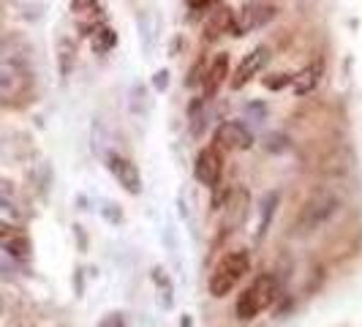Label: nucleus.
I'll return each instance as SVG.
<instances>
[{
  "instance_id": "nucleus-29",
  "label": "nucleus",
  "mask_w": 362,
  "mask_h": 327,
  "mask_svg": "<svg viewBox=\"0 0 362 327\" xmlns=\"http://www.w3.org/2000/svg\"><path fill=\"white\" fill-rule=\"evenodd\" d=\"M0 22H3V14H0Z\"/></svg>"
},
{
  "instance_id": "nucleus-2",
  "label": "nucleus",
  "mask_w": 362,
  "mask_h": 327,
  "mask_svg": "<svg viewBox=\"0 0 362 327\" xmlns=\"http://www.w3.org/2000/svg\"><path fill=\"white\" fill-rule=\"evenodd\" d=\"M278 297V278L272 272H262L245 289L237 294L235 316L240 322H251L262 311H267Z\"/></svg>"
},
{
  "instance_id": "nucleus-16",
  "label": "nucleus",
  "mask_w": 362,
  "mask_h": 327,
  "mask_svg": "<svg viewBox=\"0 0 362 327\" xmlns=\"http://www.w3.org/2000/svg\"><path fill=\"white\" fill-rule=\"evenodd\" d=\"M115 44H117V33L109 28V25H98L95 30L90 33V47L95 54H107L115 50Z\"/></svg>"
},
{
  "instance_id": "nucleus-13",
  "label": "nucleus",
  "mask_w": 362,
  "mask_h": 327,
  "mask_svg": "<svg viewBox=\"0 0 362 327\" xmlns=\"http://www.w3.org/2000/svg\"><path fill=\"white\" fill-rule=\"evenodd\" d=\"M322 74H325V63H310V66L300 69L297 74H291V91H294V96H310L319 88Z\"/></svg>"
},
{
  "instance_id": "nucleus-26",
  "label": "nucleus",
  "mask_w": 362,
  "mask_h": 327,
  "mask_svg": "<svg viewBox=\"0 0 362 327\" xmlns=\"http://www.w3.org/2000/svg\"><path fill=\"white\" fill-rule=\"evenodd\" d=\"M153 88H156L158 93H163L166 88H169V71H166V69L156 71V76H153Z\"/></svg>"
},
{
  "instance_id": "nucleus-4",
  "label": "nucleus",
  "mask_w": 362,
  "mask_h": 327,
  "mask_svg": "<svg viewBox=\"0 0 362 327\" xmlns=\"http://www.w3.org/2000/svg\"><path fill=\"white\" fill-rule=\"evenodd\" d=\"M33 76L25 60H3L0 57V104H17L30 96Z\"/></svg>"
},
{
  "instance_id": "nucleus-3",
  "label": "nucleus",
  "mask_w": 362,
  "mask_h": 327,
  "mask_svg": "<svg viewBox=\"0 0 362 327\" xmlns=\"http://www.w3.org/2000/svg\"><path fill=\"white\" fill-rule=\"evenodd\" d=\"M248 270H251V254L243 251V248H240V251H229V254L223 256L216 268H213V272H210V278H207V292H210L213 297H218V300L226 297V294L245 278Z\"/></svg>"
},
{
  "instance_id": "nucleus-22",
  "label": "nucleus",
  "mask_w": 362,
  "mask_h": 327,
  "mask_svg": "<svg viewBox=\"0 0 362 327\" xmlns=\"http://www.w3.org/2000/svg\"><path fill=\"white\" fill-rule=\"evenodd\" d=\"M262 85L267 91H284L286 85H291V74H270V76L262 79Z\"/></svg>"
},
{
  "instance_id": "nucleus-5",
  "label": "nucleus",
  "mask_w": 362,
  "mask_h": 327,
  "mask_svg": "<svg viewBox=\"0 0 362 327\" xmlns=\"http://www.w3.org/2000/svg\"><path fill=\"white\" fill-rule=\"evenodd\" d=\"M275 14H278V8L270 6V3H245L243 8H237L235 11L229 36H235V38L248 36V33H254V30H259V28H264L267 22H272Z\"/></svg>"
},
{
  "instance_id": "nucleus-14",
  "label": "nucleus",
  "mask_w": 362,
  "mask_h": 327,
  "mask_svg": "<svg viewBox=\"0 0 362 327\" xmlns=\"http://www.w3.org/2000/svg\"><path fill=\"white\" fill-rule=\"evenodd\" d=\"M278 202H281V191H267L264 200L259 202V224H256V243H262L272 226V218L278 210Z\"/></svg>"
},
{
  "instance_id": "nucleus-10",
  "label": "nucleus",
  "mask_w": 362,
  "mask_h": 327,
  "mask_svg": "<svg viewBox=\"0 0 362 327\" xmlns=\"http://www.w3.org/2000/svg\"><path fill=\"white\" fill-rule=\"evenodd\" d=\"M221 210H226V218H223V232H232L237 229L245 216H248V191L245 188H232L226 202L221 205Z\"/></svg>"
},
{
  "instance_id": "nucleus-6",
  "label": "nucleus",
  "mask_w": 362,
  "mask_h": 327,
  "mask_svg": "<svg viewBox=\"0 0 362 327\" xmlns=\"http://www.w3.org/2000/svg\"><path fill=\"white\" fill-rule=\"evenodd\" d=\"M270 57H272V52L267 44L254 47L251 52L240 60V66H237L235 74H232V91H243L254 76H259V74L264 71V66L270 63Z\"/></svg>"
},
{
  "instance_id": "nucleus-25",
  "label": "nucleus",
  "mask_w": 362,
  "mask_h": 327,
  "mask_svg": "<svg viewBox=\"0 0 362 327\" xmlns=\"http://www.w3.org/2000/svg\"><path fill=\"white\" fill-rule=\"evenodd\" d=\"M101 213H104V216H107L109 221H112V224H120V221H123V213L117 210V205H115V202H104Z\"/></svg>"
},
{
  "instance_id": "nucleus-19",
  "label": "nucleus",
  "mask_w": 362,
  "mask_h": 327,
  "mask_svg": "<svg viewBox=\"0 0 362 327\" xmlns=\"http://www.w3.org/2000/svg\"><path fill=\"white\" fill-rule=\"evenodd\" d=\"M6 251L14 256V259H28V256H30V240H28V235L22 232V235H19L17 240L6 248Z\"/></svg>"
},
{
  "instance_id": "nucleus-27",
  "label": "nucleus",
  "mask_w": 362,
  "mask_h": 327,
  "mask_svg": "<svg viewBox=\"0 0 362 327\" xmlns=\"http://www.w3.org/2000/svg\"><path fill=\"white\" fill-rule=\"evenodd\" d=\"M188 3V8H194V11H199L204 6H210V0H185Z\"/></svg>"
},
{
  "instance_id": "nucleus-28",
  "label": "nucleus",
  "mask_w": 362,
  "mask_h": 327,
  "mask_svg": "<svg viewBox=\"0 0 362 327\" xmlns=\"http://www.w3.org/2000/svg\"><path fill=\"white\" fill-rule=\"evenodd\" d=\"M0 311H3V297H0Z\"/></svg>"
},
{
  "instance_id": "nucleus-9",
  "label": "nucleus",
  "mask_w": 362,
  "mask_h": 327,
  "mask_svg": "<svg viewBox=\"0 0 362 327\" xmlns=\"http://www.w3.org/2000/svg\"><path fill=\"white\" fill-rule=\"evenodd\" d=\"M251 145H254V134L240 120H223L216 128V147L237 153V150H248Z\"/></svg>"
},
{
  "instance_id": "nucleus-15",
  "label": "nucleus",
  "mask_w": 362,
  "mask_h": 327,
  "mask_svg": "<svg viewBox=\"0 0 362 327\" xmlns=\"http://www.w3.org/2000/svg\"><path fill=\"white\" fill-rule=\"evenodd\" d=\"M74 66H76V44L69 36L57 38V69H60V76L69 79Z\"/></svg>"
},
{
  "instance_id": "nucleus-11",
  "label": "nucleus",
  "mask_w": 362,
  "mask_h": 327,
  "mask_svg": "<svg viewBox=\"0 0 362 327\" xmlns=\"http://www.w3.org/2000/svg\"><path fill=\"white\" fill-rule=\"evenodd\" d=\"M229 76V54L218 52L207 66H204V76H202V88H204V98H213L221 85L226 82Z\"/></svg>"
},
{
  "instance_id": "nucleus-20",
  "label": "nucleus",
  "mask_w": 362,
  "mask_h": 327,
  "mask_svg": "<svg viewBox=\"0 0 362 327\" xmlns=\"http://www.w3.org/2000/svg\"><path fill=\"white\" fill-rule=\"evenodd\" d=\"M19 235H22V229H19V226L8 224V221H0V248H8Z\"/></svg>"
},
{
  "instance_id": "nucleus-21",
  "label": "nucleus",
  "mask_w": 362,
  "mask_h": 327,
  "mask_svg": "<svg viewBox=\"0 0 362 327\" xmlns=\"http://www.w3.org/2000/svg\"><path fill=\"white\" fill-rule=\"evenodd\" d=\"M264 147L270 150V153H284V150H289L291 142L286 134H267V139H264Z\"/></svg>"
},
{
  "instance_id": "nucleus-7",
  "label": "nucleus",
  "mask_w": 362,
  "mask_h": 327,
  "mask_svg": "<svg viewBox=\"0 0 362 327\" xmlns=\"http://www.w3.org/2000/svg\"><path fill=\"white\" fill-rule=\"evenodd\" d=\"M107 166L112 172V178L120 183V188L128 191L131 197H139L142 194V175L136 169V164L126 159L123 153H107Z\"/></svg>"
},
{
  "instance_id": "nucleus-12",
  "label": "nucleus",
  "mask_w": 362,
  "mask_h": 327,
  "mask_svg": "<svg viewBox=\"0 0 362 327\" xmlns=\"http://www.w3.org/2000/svg\"><path fill=\"white\" fill-rule=\"evenodd\" d=\"M232 19H235V11L229 8V6H218L216 11H210V17L204 22V33L202 38L207 41V44H213L218 38L229 36V30H232Z\"/></svg>"
},
{
  "instance_id": "nucleus-1",
  "label": "nucleus",
  "mask_w": 362,
  "mask_h": 327,
  "mask_svg": "<svg viewBox=\"0 0 362 327\" xmlns=\"http://www.w3.org/2000/svg\"><path fill=\"white\" fill-rule=\"evenodd\" d=\"M344 207V202L341 197L335 194V191H327V188H319V191H313L308 200L303 202V207H300V213L294 218V235L305 237V235H313L319 226H325L329 218L335 216L338 210Z\"/></svg>"
},
{
  "instance_id": "nucleus-17",
  "label": "nucleus",
  "mask_w": 362,
  "mask_h": 327,
  "mask_svg": "<svg viewBox=\"0 0 362 327\" xmlns=\"http://www.w3.org/2000/svg\"><path fill=\"white\" fill-rule=\"evenodd\" d=\"M153 284H156V292H158V303H161V309L169 311L172 306H175V287H172L169 275H166L161 268L153 270Z\"/></svg>"
},
{
  "instance_id": "nucleus-18",
  "label": "nucleus",
  "mask_w": 362,
  "mask_h": 327,
  "mask_svg": "<svg viewBox=\"0 0 362 327\" xmlns=\"http://www.w3.org/2000/svg\"><path fill=\"white\" fill-rule=\"evenodd\" d=\"M71 11L74 17L98 22V14L104 11V0H71Z\"/></svg>"
},
{
  "instance_id": "nucleus-23",
  "label": "nucleus",
  "mask_w": 362,
  "mask_h": 327,
  "mask_svg": "<svg viewBox=\"0 0 362 327\" xmlns=\"http://www.w3.org/2000/svg\"><path fill=\"white\" fill-rule=\"evenodd\" d=\"M142 101L147 104V91H145V85H136V88L131 91V109H134L136 115H145V107H142Z\"/></svg>"
},
{
  "instance_id": "nucleus-8",
  "label": "nucleus",
  "mask_w": 362,
  "mask_h": 327,
  "mask_svg": "<svg viewBox=\"0 0 362 327\" xmlns=\"http://www.w3.org/2000/svg\"><path fill=\"white\" fill-rule=\"evenodd\" d=\"M223 175V159L216 145H207L199 150L197 161H194V178L204 185V188H216Z\"/></svg>"
},
{
  "instance_id": "nucleus-24",
  "label": "nucleus",
  "mask_w": 362,
  "mask_h": 327,
  "mask_svg": "<svg viewBox=\"0 0 362 327\" xmlns=\"http://www.w3.org/2000/svg\"><path fill=\"white\" fill-rule=\"evenodd\" d=\"M95 327H126V314L123 311H109L107 316H101V322Z\"/></svg>"
}]
</instances>
